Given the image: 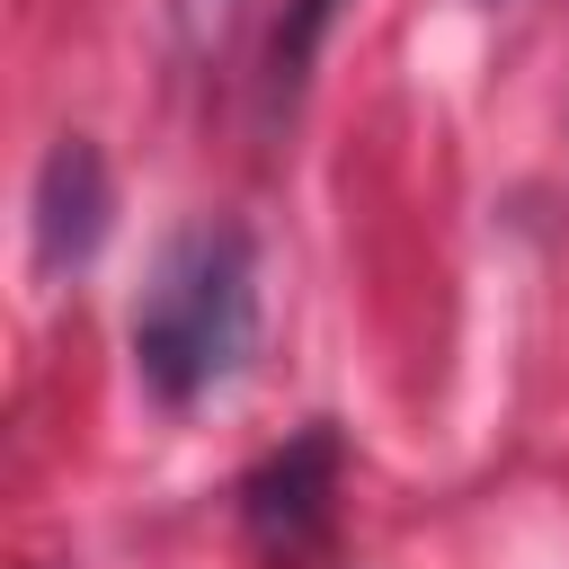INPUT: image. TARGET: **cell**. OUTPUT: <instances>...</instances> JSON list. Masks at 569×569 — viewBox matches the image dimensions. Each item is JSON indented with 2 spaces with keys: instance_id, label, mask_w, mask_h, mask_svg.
I'll list each match as a JSON object with an SVG mask.
<instances>
[{
  "instance_id": "cell-1",
  "label": "cell",
  "mask_w": 569,
  "mask_h": 569,
  "mask_svg": "<svg viewBox=\"0 0 569 569\" xmlns=\"http://www.w3.org/2000/svg\"><path fill=\"white\" fill-rule=\"evenodd\" d=\"M258 347V249L240 222H187L142 302H133V373L151 400L187 409L204 391H222Z\"/></svg>"
},
{
  "instance_id": "cell-2",
  "label": "cell",
  "mask_w": 569,
  "mask_h": 569,
  "mask_svg": "<svg viewBox=\"0 0 569 569\" xmlns=\"http://www.w3.org/2000/svg\"><path fill=\"white\" fill-rule=\"evenodd\" d=\"M329 498H338V427L311 418L284 453H267L240 480V525H249L258 551H302V542H320Z\"/></svg>"
},
{
  "instance_id": "cell-3",
  "label": "cell",
  "mask_w": 569,
  "mask_h": 569,
  "mask_svg": "<svg viewBox=\"0 0 569 569\" xmlns=\"http://www.w3.org/2000/svg\"><path fill=\"white\" fill-rule=\"evenodd\" d=\"M107 213H116V196H107L98 142L62 133L44 151V169H36V267L44 276H80L98 258V240H107Z\"/></svg>"
},
{
  "instance_id": "cell-4",
  "label": "cell",
  "mask_w": 569,
  "mask_h": 569,
  "mask_svg": "<svg viewBox=\"0 0 569 569\" xmlns=\"http://www.w3.org/2000/svg\"><path fill=\"white\" fill-rule=\"evenodd\" d=\"M329 18H338V0H293V9H284L276 44H267V89H276V98H293V89H302V71H311V53H320Z\"/></svg>"
},
{
  "instance_id": "cell-5",
  "label": "cell",
  "mask_w": 569,
  "mask_h": 569,
  "mask_svg": "<svg viewBox=\"0 0 569 569\" xmlns=\"http://www.w3.org/2000/svg\"><path fill=\"white\" fill-rule=\"evenodd\" d=\"M231 9H240V0H178V27H187V44H213V36L231 27Z\"/></svg>"
}]
</instances>
